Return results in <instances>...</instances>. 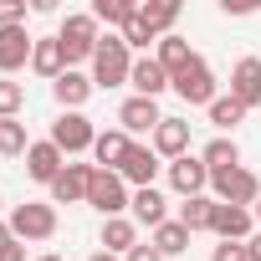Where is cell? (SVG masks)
I'll return each mask as SVG.
<instances>
[{
    "mask_svg": "<svg viewBox=\"0 0 261 261\" xmlns=\"http://www.w3.org/2000/svg\"><path fill=\"white\" fill-rule=\"evenodd\" d=\"M57 41H62V51H67V67H77V62H92V57H97L102 26L92 21V11H72V16L62 21Z\"/></svg>",
    "mask_w": 261,
    "mask_h": 261,
    "instance_id": "6da1fadb",
    "label": "cell"
},
{
    "mask_svg": "<svg viewBox=\"0 0 261 261\" xmlns=\"http://www.w3.org/2000/svg\"><path fill=\"white\" fill-rule=\"evenodd\" d=\"M11 236L26 241V246H41L57 236V205L51 200H21L11 210Z\"/></svg>",
    "mask_w": 261,
    "mask_h": 261,
    "instance_id": "7a4b0ae2",
    "label": "cell"
},
{
    "mask_svg": "<svg viewBox=\"0 0 261 261\" xmlns=\"http://www.w3.org/2000/svg\"><path fill=\"white\" fill-rule=\"evenodd\" d=\"M128 72H134V51L123 46L118 31H108L97 41V57H92V87H123Z\"/></svg>",
    "mask_w": 261,
    "mask_h": 261,
    "instance_id": "3957f363",
    "label": "cell"
},
{
    "mask_svg": "<svg viewBox=\"0 0 261 261\" xmlns=\"http://www.w3.org/2000/svg\"><path fill=\"white\" fill-rule=\"evenodd\" d=\"M87 205H92L102 220H113V215H123L128 205H134V190L123 185L118 169H97V174H92V190H87Z\"/></svg>",
    "mask_w": 261,
    "mask_h": 261,
    "instance_id": "277c9868",
    "label": "cell"
},
{
    "mask_svg": "<svg viewBox=\"0 0 261 261\" xmlns=\"http://www.w3.org/2000/svg\"><path fill=\"white\" fill-rule=\"evenodd\" d=\"M67 159L72 154H92V144H97V128H92V118L87 113H62L57 123H51V134H46Z\"/></svg>",
    "mask_w": 261,
    "mask_h": 261,
    "instance_id": "5b68a950",
    "label": "cell"
},
{
    "mask_svg": "<svg viewBox=\"0 0 261 261\" xmlns=\"http://www.w3.org/2000/svg\"><path fill=\"white\" fill-rule=\"evenodd\" d=\"M210 195L220 200V205H256L261 200V179L241 164V169H225V174H210Z\"/></svg>",
    "mask_w": 261,
    "mask_h": 261,
    "instance_id": "8992f818",
    "label": "cell"
},
{
    "mask_svg": "<svg viewBox=\"0 0 261 261\" xmlns=\"http://www.w3.org/2000/svg\"><path fill=\"white\" fill-rule=\"evenodd\" d=\"M174 92H179L190 108H210V102L220 97V92H215V72H210V62H205L200 51H195V62L174 77Z\"/></svg>",
    "mask_w": 261,
    "mask_h": 261,
    "instance_id": "52a82bcc",
    "label": "cell"
},
{
    "mask_svg": "<svg viewBox=\"0 0 261 261\" xmlns=\"http://www.w3.org/2000/svg\"><path fill=\"white\" fill-rule=\"evenodd\" d=\"M164 174H169V190H174L179 200H195V195H205V190H210V169H205V159H200V154H185V159L164 164Z\"/></svg>",
    "mask_w": 261,
    "mask_h": 261,
    "instance_id": "ba28073f",
    "label": "cell"
},
{
    "mask_svg": "<svg viewBox=\"0 0 261 261\" xmlns=\"http://www.w3.org/2000/svg\"><path fill=\"white\" fill-rule=\"evenodd\" d=\"M159 169H164V159H159L149 144H134V149L123 154V164H118V174H123V185H128V190H154Z\"/></svg>",
    "mask_w": 261,
    "mask_h": 261,
    "instance_id": "9c48e42d",
    "label": "cell"
},
{
    "mask_svg": "<svg viewBox=\"0 0 261 261\" xmlns=\"http://www.w3.org/2000/svg\"><path fill=\"white\" fill-rule=\"evenodd\" d=\"M62 169H67V154H62L51 139H36V144L26 149V174H31L36 185H46V190H51Z\"/></svg>",
    "mask_w": 261,
    "mask_h": 261,
    "instance_id": "30bf717a",
    "label": "cell"
},
{
    "mask_svg": "<svg viewBox=\"0 0 261 261\" xmlns=\"http://www.w3.org/2000/svg\"><path fill=\"white\" fill-rule=\"evenodd\" d=\"M92 174H97V164H67L57 174V185H51V205H87Z\"/></svg>",
    "mask_w": 261,
    "mask_h": 261,
    "instance_id": "8fae6325",
    "label": "cell"
},
{
    "mask_svg": "<svg viewBox=\"0 0 261 261\" xmlns=\"http://www.w3.org/2000/svg\"><path fill=\"white\" fill-rule=\"evenodd\" d=\"M31 51H36V36L26 26L0 31V77H16L21 67H31Z\"/></svg>",
    "mask_w": 261,
    "mask_h": 261,
    "instance_id": "7c38bea8",
    "label": "cell"
},
{
    "mask_svg": "<svg viewBox=\"0 0 261 261\" xmlns=\"http://www.w3.org/2000/svg\"><path fill=\"white\" fill-rule=\"evenodd\" d=\"M159 123H164V113H159L154 97H128V102L118 108V128H123L128 139H134V134H149V139H154Z\"/></svg>",
    "mask_w": 261,
    "mask_h": 261,
    "instance_id": "4fadbf2b",
    "label": "cell"
},
{
    "mask_svg": "<svg viewBox=\"0 0 261 261\" xmlns=\"http://www.w3.org/2000/svg\"><path fill=\"white\" fill-rule=\"evenodd\" d=\"M230 97L251 113V108H261V57H241L236 67H230Z\"/></svg>",
    "mask_w": 261,
    "mask_h": 261,
    "instance_id": "5bb4252c",
    "label": "cell"
},
{
    "mask_svg": "<svg viewBox=\"0 0 261 261\" xmlns=\"http://www.w3.org/2000/svg\"><path fill=\"white\" fill-rule=\"evenodd\" d=\"M97 87H92V72H77V67H67L57 82H51V97L62 102V113H82V102L92 97Z\"/></svg>",
    "mask_w": 261,
    "mask_h": 261,
    "instance_id": "9a60e30c",
    "label": "cell"
},
{
    "mask_svg": "<svg viewBox=\"0 0 261 261\" xmlns=\"http://www.w3.org/2000/svg\"><path fill=\"white\" fill-rule=\"evenodd\" d=\"M149 149H154L159 159H169V164H174V159H185V154H190V123H185V118H164V123L154 128Z\"/></svg>",
    "mask_w": 261,
    "mask_h": 261,
    "instance_id": "2e32d148",
    "label": "cell"
},
{
    "mask_svg": "<svg viewBox=\"0 0 261 261\" xmlns=\"http://www.w3.org/2000/svg\"><path fill=\"white\" fill-rule=\"evenodd\" d=\"M128 87H134V97H154V102H159V92H169L174 82H169V72H164V67L154 62V57H134Z\"/></svg>",
    "mask_w": 261,
    "mask_h": 261,
    "instance_id": "e0dca14e",
    "label": "cell"
},
{
    "mask_svg": "<svg viewBox=\"0 0 261 261\" xmlns=\"http://www.w3.org/2000/svg\"><path fill=\"white\" fill-rule=\"evenodd\" d=\"M210 230H215L220 241H241V246H246V241L256 236V215H251L246 205H215V225H210Z\"/></svg>",
    "mask_w": 261,
    "mask_h": 261,
    "instance_id": "ac0fdd59",
    "label": "cell"
},
{
    "mask_svg": "<svg viewBox=\"0 0 261 261\" xmlns=\"http://www.w3.org/2000/svg\"><path fill=\"white\" fill-rule=\"evenodd\" d=\"M154 62H159V67L169 72V82H174V77L195 62V51H190V41L174 31V36H159V41H154Z\"/></svg>",
    "mask_w": 261,
    "mask_h": 261,
    "instance_id": "d6986e66",
    "label": "cell"
},
{
    "mask_svg": "<svg viewBox=\"0 0 261 261\" xmlns=\"http://www.w3.org/2000/svg\"><path fill=\"white\" fill-rule=\"evenodd\" d=\"M31 72H36V77H46V82H57V77L67 72V51H62V41H57V36H36Z\"/></svg>",
    "mask_w": 261,
    "mask_h": 261,
    "instance_id": "ffe728a7",
    "label": "cell"
},
{
    "mask_svg": "<svg viewBox=\"0 0 261 261\" xmlns=\"http://www.w3.org/2000/svg\"><path fill=\"white\" fill-rule=\"evenodd\" d=\"M97 246H102V251H113V256H128V251L139 246V225L128 220V215H113V220H102Z\"/></svg>",
    "mask_w": 261,
    "mask_h": 261,
    "instance_id": "44dd1931",
    "label": "cell"
},
{
    "mask_svg": "<svg viewBox=\"0 0 261 261\" xmlns=\"http://www.w3.org/2000/svg\"><path fill=\"white\" fill-rule=\"evenodd\" d=\"M134 225H149V230H159L164 220H169V200L159 195V190H134Z\"/></svg>",
    "mask_w": 261,
    "mask_h": 261,
    "instance_id": "7402d4cb",
    "label": "cell"
},
{
    "mask_svg": "<svg viewBox=\"0 0 261 261\" xmlns=\"http://www.w3.org/2000/svg\"><path fill=\"white\" fill-rule=\"evenodd\" d=\"M215 205H220L215 195H195V200H179V215H174V220H179L190 236H200V230H210V225H215Z\"/></svg>",
    "mask_w": 261,
    "mask_h": 261,
    "instance_id": "603a6c76",
    "label": "cell"
},
{
    "mask_svg": "<svg viewBox=\"0 0 261 261\" xmlns=\"http://www.w3.org/2000/svg\"><path fill=\"white\" fill-rule=\"evenodd\" d=\"M128 149H134V139H128L123 128H108V134H97V144H92V159H97V169H118Z\"/></svg>",
    "mask_w": 261,
    "mask_h": 261,
    "instance_id": "cb8c5ba5",
    "label": "cell"
},
{
    "mask_svg": "<svg viewBox=\"0 0 261 261\" xmlns=\"http://www.w3.org/2000/svg\"><path fill=\"white\" fill-rule=\"evenodd\" d=\"M200 159H205V169L210 174H225V169H241V149H236V139H210L205 149H200Z\"/></svg>",
    "mask_w": 261,
    "mask_h": 261,
    "instance_id": "d4e9b609",
    "label": "cell"
},
{
    "mask_svg": "<svg viewBox=\"0 0 261 261\" xmlns=\"http://www.w3.org/2000/svg\"><path fill=\"white\" fill-rule=\"evenodd\" d=\"M149 246H154L164 261H169V256H185V251H190V230H185L179 220H164V225L149 236Z\"/></svg>",
    "mask_w": 261,
    "mask_h": 261,
    "instance_id": "484cf974",
    "label": "cell"
},
{
    "mask_svg": "<svg viewBox=\"0 0 261 261\" xmlns=\"http://www.w3.org/2000/svg\"><path fill=\"white\" fill-rule=\"evenodd\" d=\"M134 16H139L134 0H92V21H97V26H108V31H113V26L123 31Z\"/></svg>",
    "mask_w": 261,
    "mask_h": 261,
    "instance_id": "4316f807",
    "label": "cell"
},
{
    "mask_svg": "<svg viewBox=\"0 0 261 261\" xmlns=\"http://www.w3.org/2000/svg\"><path fill=\"white\" fill-rule=\"evenodd\" d=\"M144 26L154 36H174V21H179V0H159V6H139Z\"/></svg>",
    "mask_w": 261,
    "mask_h": 261,
    "instance_id": "83f0119b",
    "label": "cell"
},
{
    "mask_svg": "<svg viewBox=\"0 0 261 261\" xmlns=\"http://www.w3.org/2000/svg\"><path fill=\"white\" fill-rule=\"evenodd\" d=\"M205 113H210V123L220 128V134H225V139L236 134V123H246V108H241V102H236L230 92H220V97H215V102H210Z\"/></svg>",
    "mask_w": 261,
    "mask_h": 261,
    "instance_id": "f1b7e54d",
    "label": "cell"
},
{
    "mask_svg": "<svg viewBox=\"0 0 261 261\" xmlns=\"http://www.w3.org/2000/svg\"><path fill=\"white\" fill-rule=\"evenodd\" d=\"M31 139H26V123L21 118H0V154L6 159H26Z\"/></svg>",
    "mask_w": 261,
    "mask_h": 261,
    "instance_id": "f546056e",
    "label": "cell"
},
{
    "mask_svg": "<svg viewBox=\"0 0 261 261\" xmlns=\"http://www.w3.org/2000/svg\"><path fill=\"white\" fill-rule=\"evenodd\" d=\"M21 108H26V87L16 77H0V118H21Z\"/></svg>",
    "mask_w": 261,
    "mask_h": 261,
    "instance_id": "4dcf8cb0",
    "label": "cell"
},
{
    "mask_svg": "<svg viewBox=\"0 0 261 261\" xmlns=\"http://www.w3.org/2000/svg\"><path fill=\"white\" fill-rule=\"evenodd\" d=\"M118 36H123V46H128V51H144L149 41H159V36H154V31L144 26V16H134V21H128V26L118 31Z\"/></svg>",
    "mask_w": 261,
    "mask_h": 261,
    "instance_id": "1f68e13d",
    "label": "cell"
},
{
    "mask_svg": "<svg viewBox=\"0 0 261 261\" xmlns=\"http://www.w3.org/2000/svg\"><path fill=\"white\" fill-rule=\"evenodd\" d=\"M26 26V0H0V31Z\"/></svg>",
    "mask_w": 261,
    "mask_h": 261,
    "instance_id": "d6a6232c",
    "label": "cell"
},
{
    "mask_svg": "<svg viewBox=\"0 0 261 261\" xmlns=\"http://www.w3.org/2000/svg\"><path fill=\"white\" fill-rule=\"evenodd\" d=\"M210 261H246V246H241V241H220V246L210 251Z\"/></svg>",
    "mask_w": 261,
    "mask_h": 261,
    "instance_id": "836d02e7",
    "label": "cell"
},
{
    "mask_svg": "<svg viewBox=\"0 0 261 261\" xmlns=\"http://www.w3.org/2000/svg\"><path fill=\"white\" fill-rule=\"evenodd\" d=\"M123 261H164V256H159V251H154V246H144V241H139V246H134V251H128V256H123Z\"/></svg>",
    "mask_w": 261,
    "mask_h": 261,
    "instance_id": "e575fe53",
    "label": "cell"
},
{
    "mask_svg": "<svg viewBox=\"0 0 261 261\" xmlns=\"http://www.w3.org/2000/svg\"><path fill=\"white\" fill-rule=\"evenodd\" d=\"M0 261H26V241H11V246H0Z\"/></svg>",
    "mask_w": 261,
    "mask_h": 261,
    "instance_id": "d590c367",
    "label": "cell"
},
{
    "mask_svg": "<svg viewBox=\"0 0 261 261\" xmlns=\"http://www.w3.org/2000/svg\"><path fill=\"white\" fill-rule=\"evenodd\" d=\"M246 261H261V230H256V236L246 241Z\"/></svg>",
    "mask_w": 261,
    "mask_h": 261,
    "instance_id": "8d00e7d4",
    "label": "cell"
},
{
    "mask_svg": "<svg viewBox=\"0 0 261 261\" xmlns=\"http://www.w3.org/2000/svg\"><path fill=\"white\" fill-rule=\"evenodd\" d=\"M16 236H11V220H0V246H11Z\"/></svg>",
    "mask_w": 261,
    "mask_h": 261,
    "instance_id": "74e56055",
    "label": "cell"
},
{
    "mask_svg": "<svg viewBox=\"0 0 261 261\" xmlns=\"http://www.w3.org/2000/svg\"><path fill=\"white\" fill-rule=\"evenodd\" d=\"M87 261H123V256H113V251H92Z\"/></svg>",
    "mask_w": 261,
    "mask_h": 261,
    "instance_id": "f35d334b",
    "label": "cell"
},
{
    "mask_svg": "<svg viewBox=\"0 0 261 261\" xmlns=\"http://www.w3.org/2000/svg\"><path fill=\"white\" fill-rule=\"evenodd\" d=\"M36 261H67V256H57V251H46V256H36Z\"/></svg>",
    "mask_w": 261,
    "mask_h": 261,
    "instance_id": "ab89813d",
    "label": "cell"
},
{
    "mask_svg": "<svg viewBox=\"0 0 261 261\" xmlns=\"http://www.w3.org/2000/svg\"><path fill=\"white\" fill-rule=\"evenodd\" d=\"M251 215H256V225H261V200H256V205H251Z\"/></svg>",
    "mask_w": 261,
    "mask_h": 261,
    "instance_id": "60d3db41",
    "label": "cell"
},
{
    "mask_svg": "<svg viewBox=\"0 0 261 261\" xmlns=\"http://www.w3.org/2000/svg\"><path fill=\"white\" fill-rule=\"evenodd\" d=\"M0 205H6V195H0Z\"/></svg>",
    "mask_w": 261,
    "mask_h": 261,
    "instance_id": "b9f144b4",
    "label": "cell"
}]
</instances>
